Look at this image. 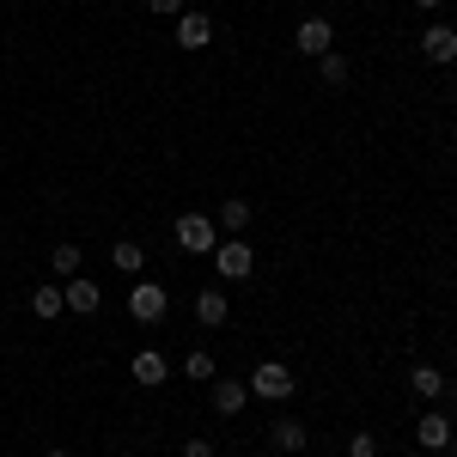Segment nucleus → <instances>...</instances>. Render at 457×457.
<instances>
[{
  "instance_id": "nucleus-1",
  "label": "nucleus",
  "mask_w": 457,
  "mask_h": 457,
  "mask_svg": "<svg viewBox=\"0 0 457 457\" xmlns=\"http://www.w3.org/2000/svg\"><path fill=\"white\" fill-rule=\"evenodd\" d=\"M171 238H177V250H189V256H213V245H220V226H213L208 213H177Z\"/></svg>"
},
{
  "instance_id": "nucleus-2",
  "label": "nucleus",
  "mask_w": 457,
  "mask_h": 457,
  "mask_svg": "<svg viewBox=\"0 0 457 457\" xmlns=\"http://www.w3.org/2000/svg\"><path fill=\"white\" fill-rule=\"evenodd\" d=\"M250 269H256V250L245 238H220L213 245V275L220 281H250Z\"/></svg>"
},
{
  "instance_id": "nucleus-3",
  "label": "nucleus",
  "mask_w": 457,
  "mask_h": 457,
  "mask_svg": "<svg viewBox=\"0 0 457 457\" xmlns=\"http://www.w3.org/2000/svg\"><path fill=\"white\" fill-rule=\"evenodd\" d=\"M245 385H250V396H269V403H287L299 378H293V366H281V360H262V366L250 372Z\"/></svg>"
},
{
  "instance_id": "nucleus-4",
  "label": "nucleus",
  "mask_w": 457,
  "mask_h": 457,
  "mask_svg": "<svg viewBox=\"0 0 457 457\" xmlns=\"http://www.w3.org/2000/svg\"><path fill=\"white\" fill-rule=\"evenodd\" d=\"M129 312H135V323H159V317L171 312V293L159 281H135L129 287Z\"/></svg>"
},
{
  "instance_id": "nucleus-5",
  "label": "nucleus",
  "mask_w": 457,
  "mask_h": 457,
  "mask_svg": "<svg viewBox=\"0 0 457 457\" xmlns=\"http://www.w3.org/2000/svg\"><path fill=\"white\" fill-rule=\"evenodd\" d=\"M421 55L433 62V68H452L457 62V31L452 25H427L421 31Z\"/></svg>"
},
{
  "instance_id": "nucleus-6",
  "label": "nucleus",
  "mask_w": 457,
  "mask_h": 457,
  "mask_svg": "<svg viewBox=\"0 0 457 457\" xmlns=\"http://www.w3.org/2000/svg\"><path fill=\"white\" fill-rule=\"evenodd\" d=\"M208 43H213V19L208 12H177V49L195 55V49H208Z\"/></svg>"
},
{
  "instance_id": "nucleus-7",
  "label": "nucleus",
  "mask_w": 457,
  "mask_h": 457,
  "mask_svg": "<svg viewBox=\"0 0 457 457\" xmlns=\"http://www.w3.org/2000/svg\"><path fill=\"white\" fill-rule=\"evenodd\" d=\"M293 43H299V55H329V49H336V25H329V19H305V25L293 31Z\"/></svg>"
},
{
  "instance_id": "nucleus-8",
  "label": "nucleus",
  "mask_w": 457,
  "mask_h": 457,
  "mask_svg": "<svg viewBox=\"0 0 457 457\" xmlns=\"http://www.w3.org/2000/svg\"><path fill=\"white\" fill-rule=\"evenodd\" d=\"M213 415H245V403H250V385L245 378H213Z\"/></svg>"
},
{
  "instance_id": "nucleus-9",
  "label": "nucleus",
  "mask_w": 457,
  "mask_h": 457,
  "mask_svg": "<svg viewBox=\"0 0 457 457\" xmlns=\"http://www.w3.org/2000/svg\"><path fill=\"white\" fill-rule=\"evenodd\" d=\"M452 433H457V427L445 421V415H439V409H427L421 421H415V439H421L427 452H445V445H452Z\"/></svg>"
},
{
  "instance_id": "nucleus-10",
  "label": "nucleus",
  "mask_w": 457,
  "mask_h": 457,
  "mask_svg": "<svg viewBox=\"0 0 457 457\" xmlns=\"http://www.w3.org/2000/svg\"><path fill=\"white\" fill-rule=\"evenodd\" d=\"M409 390H415L421 403H439V396L452 390V378H445L439 366H409Z\"/></svg>"
},
{
  "instance_id": "nucleus-11",
  "label": "nucleus",
  "mask_w": 457,
  "mask_h": 457,
  "mask_svg": "<svg viewBox=\"0 0 457 457\" xmlns=\"http://www.w3.org/2000/svg\"><path fill=\"white\" fill-rule=\"evenodd\" d=\"M213 226H220V238H245V226H250V202H245V195H226Z\"/></svg>"
},
{
  "instance_id": "nucleus-12",
  "label": "nucleus",
  "mask_w": 457,
  "mask_h": 457,
  "mask_svg": "<svg viewBox=\"0 0 457 457\" xmlns=\"http://www.w3.org/2000/svg\"><path fill=\"white\" fill-rule=\"evenodd\" d=\"M129 372H135V378H141L146 390H153V385H165V378H171V366H165V353H159V348H141L135 360H129Z\"/></svg>"
},
{
  "instance_id": "nucleus-13",
  "label": "nucleus",
  "mask_w": 457,
  "mask_h": 457,
  "mask_svg": "<svg viewBox=\"0 0 457 457\" xmlns=\"http://www.w3.org/2000/svg\"><path fill=\"white\" fill-rule=\"evenodd\" d=\"M62 299H68L73 317H92L98 305H104V299H98V281H68V287H62Z\"/></svg>"
},
{
  "instance_id": "nucleus-14",
  "label": "nucleus",
  "mask_w": 457,
  "mask_h": 457,
  "mask_svg": "<svg viewBox=\"0 0 457 457\" xmlns=\"http://www.w3.org/2000/svg\"><path fill=\"white\" fill-rule=\"evenodd\" d=\"M195 317H202L208 329H220V323L232 317V305H226V293H220V287H202V293H195Z\"/></svg>"
},
{
  "instance_id": "nucleus-15",
  "label": "nucleus",
  "mask_w": 457,
  "mask_h": 457,
  "mask_svg": "<svg viewBox=\"0 0 457 457\" xmlns=\"http://www.w3.org/2000/svg\"><path fill=\"white\" fill-rule=\"evenodd\" d=\"M305 439H312V433H305V427L299 421H269V445H275V452H305Z\"/></svg>"
},
{
  "instance_id": "nucleus-16",
  "label": "nucleus",
  "mask_w": 457,
  "mask_h": 457,
  "mask_svg": "<svg viewBox=\"0 0 457 457\" xmlns=\"http://www.w3.org/2000/svg\"><path fill=\"white\" fill-rule=\"evenodd\" d=\"M31 312L43 317V323H55V317L68 312V299H62V287H55V281H43V287L31 293Z\"/></svg>"
},
{
  "instance_id": "nucleus-17",
  "label": "nucleus",
  "mask_w": 457,
  "mask_h": 457,
  "mask_svg": "<svg viewBox=\"0 0 457 457\" xmlns=\"http://www.w3.org/2000/svg\"><path fill=\"white\" fill-rule=\"evenodd\" d=\"M110 262H116V269H122V275H141V269H146V250L135 245V238H122V245L110 250Z\"/></svg>"
},
{
  "instance_id": "nucleus-18",
  "label": "nucleus",
  "mask_w": 457,
  "mask_h": 457,
  "mask_svg": "<svg viewBox=\"0 0 457 457\" xmlns=\"http://www.w3.org/2000/svg\"><path fill=\"white\" fill-rule=\"evenodd\" d=\"M49 269H55L62 281H73V275H79V245H68V238H62V245L49 250Z\"/></svg>"
},
{
  "instance_id": "nucleus-19",
  "label": "nucleus",
  "mask_w": 457,
  "mask_h": 457,
  "mask_svg": "<svg viewBox=\"0 0 457 457\" xmlns=\"http://www.w3.org/2000/svg\"><path fill=\"white\" fill-rule=\"evenodd\" d=\"M317 79H323V86H348V62H342L336 49H329V55H317Z\"/></svg>"
},
{
  "instance_id": "nucleus-20",
  "label": "nucleus",
  "mask_w": 457,
  "mask_h": 457,
  "mask_svg": "<svg viewBox=\"0 0 457 457\" xmlns=\"http://www.w3.org/2000/svg\"><path fill=\"white\" fill-rule=\"evenodd\" d=\"M183 372H189V378H213V353H208V348H189Z\"/></svg>"
},
{
  "instance_id": "nucleus-21",
  "label": "nucleus",
  "mask_w": 457,
  "mask_h": 457,
  "mask_svg": "<svg viewBox=\"0 0 457 457\" xmlns=\"http://www.w3.org/2000/svg\"><path fill=\"white\" fill-rule=\"evenodd\" d=\"M348 457H378V439H372V433H353V445H348Z\"/></svg>"
},
{
  "instance_id": "nucleus-22",
  "label": "nucleus",
  "mask_w": 457,
  "mask_h": 457,
  "mask_svg": "<svg viewBox=\"0 0 457 457\" xmlns=\"http://www.w3.org/2000/svg\"><path fill=\"white\" fill-rule=\"evenodd\" d=\"M146 12H159V19H177V12H189L183 0H146Z\"/></svg>"
},
{
  "instance_id": "nucleus-23",
  "label": "nucleus",
  "mask_w": 457,
  "mask_h": 457,
  "mask_svg": "<svg viewBox=\"0 0 457 457\" xmlns=\"http://www.w3.org/2000/svg\"><path fill=\"white\" fill-rule=\"evenodd\" d=\"M183 457H213V439H202V433H195V439H183Z\"/></svg>"
},
{
  "instance_id": "nucleus-24",
  "label": "nucleus",
  "mask_w": 457,
  "mask_h": 457,
  "mask_svg": "<svg viewBox=\"0 0 457 457\" xmlns=\"http://www.w3.org/2000/svg\"><path fill=\"white\" fill-rule=\"evenodd\" d=\"M415 6H421V12H439V6H445V0H415Z\"/></svg>"
},
{
  "instance_id": "nucleus-25",
  "label": "nucleus",
  "mask_w": 457,
  "mask_h": 457,
  "mask_svg": "<svg viewBox=\"0 0 457 457\" xmlns=\"http://www.w3.org/2000/svg\"><path fill=\"white\" fill-rule=\"evenodd\" d=\"M445 452H452V457H457V433H452V445H445Z\"/></svg>"
},
{
  "instance_id": "nucleus-26",
  "label": "nucleus",
  "mask_w": 457,
  "mask_h": 457,
  "mask_svg": "<svg viewBox=\"0 0 457 457\" xmlns=\"http://www.w3.org/2000/svg\"><path fill=\"white\" fill-rule=\"evenodd\" d=\"M43 457H68V452H43Z\"/></svg>"
}]
</instances>
